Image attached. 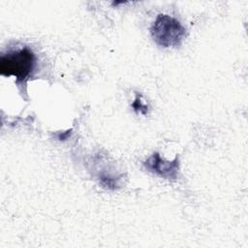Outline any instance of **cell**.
I'll return each mask as SVG.
<instances>
[{
    "instance_id": "3",
    "label": "cell",
    "mask_w": 248,
    "mask_h": 248,
    "mask_svg": "<svg viewBox=\"0 0 248 248\" xmlns=\"http://www.w3.org/2000/svg\"><path fill=\"white\" fill-rule=\"evenodd\" d=\"M144 167L151 172L166 178V179H176L178 174V159L175 158L173 161H166L159 153H153L144 162Z\"/></svg>"
},
{
    "instance_id": "2",
    "label": "cell",
    "mask_w": 248,
    "mask_h": 248,
    "mask_svg": "<svg viewBox=\"0 0 248 248\" xmlns=\"http://www.w3.org/2000/svg\"><path fill=\"white\" fill-rule=\"evenodd\" d=\"M153 41L163 47H175L181 45L186 36V29L174 17L159 15L150 27Z\"/></svg>"
},
{
    "instance_id": "1",
    "label": "cell",
    "mask_w": 248,
    "mask_h": 248,
    "mask_svg": "<svg viewBox=\"0 0 248 248\" xmlns=\"http://www.w3.org/2000/svg\"><path fill=\"white\" fill-rule=\"evenodd\" d=\"M36 67V55L27 46L10 50L1 55L0 73L5 77H15L18 81L26 80Z\"/></svg>"
},
{
    "instance_id": "4",
    "label": "cell",
    "mask_w": 248,
    "mask_h": 248,
    "mask_svg": "<svg viewBox=\"0 0 248 248\" xmlns=\"http://www.w3.org/2000/svg\"><path fill=\"white\" fill-rule=\"evenodd\" d=\"M133 108L136 110H140V112L142 114H145L147 111V107L141 103V101L139 99V97H137L135 102L133 103Z\"/></svg>"
}]
</instances>
